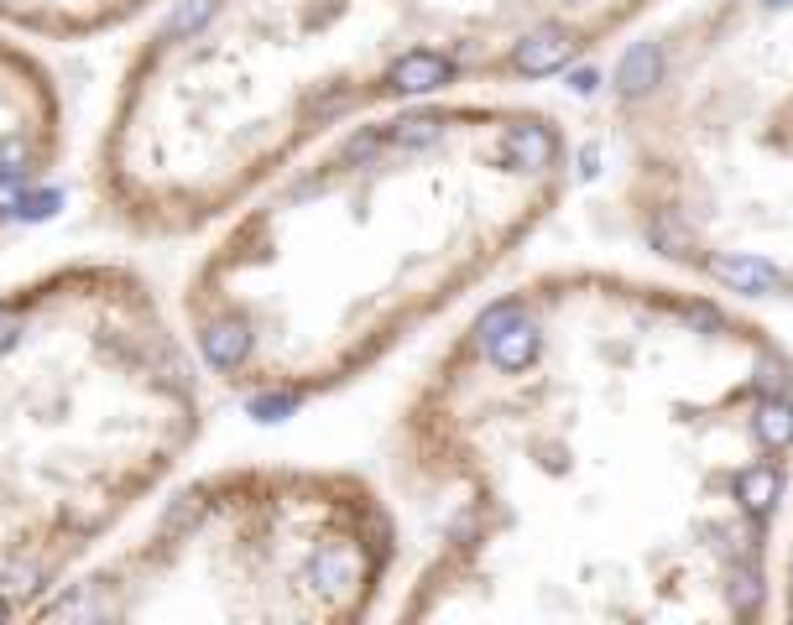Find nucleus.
<instances>
[{
  "instance_id": "obj_2",
  "label": "nucleus",
  "mask_w": 793,
  "mask_h": 625,
  "mask_svg": "<svg viewBox=\"0 0 793 625\" xmlns=\"http://www.w3.org/2000/svg\"><path fill=\"white\" fill-rule=\"evenodd\" d=\"M570 178L574 141L543 104L371 110L224 214L178 298L183 334L230 402H324L481 292L559 214Z\"/></svg>"
},
{
  "instance_id": "obj_1",
  "label": "nucleus",
  "mask_w": 793,
  "mask_h": 625,
  "mask_svg": "<svg viewBox=\"0 0 793 625\" xmlns=\"http://www.w3.org/2000/svg\"><path fill=\"white\" fill-rule=\"evenodd\" d=\"M387 458L433 516L396 621H773L793 344L690 276L543 266L439 344Z\"/></svg>"
},
{
  "instance_id": "obj_6",
  "label": "nucleus",
  "mask_w": 793,
  "mask_h": 625,
  "mask_svg": "<svg viewBox=\"0 0 793 625\" xmlns=\"http://www.w3.org/2000/svg\"><path fill=\"white\" fill-rule=\"evenodd\" d=\"M392 501L334 464H224L178 485L137 537L89 558L32 621L355 625L392 589Z\"/></svg>"
},
{
  "instance_id": "obj_9",
  "label": "nucleus",
  "mask_w": 793,
  "mask_h": 625,
  "mask_svg": "<svg viewBox=\"0 0 793 625\" xmlns=\"http://www.w3.org/2000/svg\"><path fill=\"white\" fill-rule=\"evenodd\" d=\"M777 621H793V511H789V532H783V553H777Z\"/></svg>"
},
{
  "instance_id": "obj_7",
  "label": "nucleus",
  "mask_w": 793,
  "mask_h": 625,
  "mask_svg": "<svg viewBox=\"0 0 793 625\" xmlns=\"http://www.w3.org/2000/svg\"><path fill=\"white\" fill-rule=\"evenodd\" d=\"M63 94L42 52L0 27V235L63 162Z\"/></svg>"
},
{
  "instance_id": "obj_8",
  "label": "nucleus",
  "mask_w": 793,
  "mask_h": 625,
  "mask_svg": "<svg viewBox=\"0 0 793 625\" xmlns=\"http://www.w3.org/2000/svg\"><path fill=\"white\" fill-rule=\"evenodd\" d=\"M152 0H0V27L42 42H79L141 17Z\"/></svg>"
},
{
  "instance_id": "obj_3",
  "label": "nucleus",
  "mask_w": 793,
  "mask_h": 625,
  "mask_svg": "<svg viewBox=\"0 0 793 625\" xmlns=\"http://www.w3.org/2000/svg\"><path fill=\"white\" fill-rule=\"evenodd\" d=\"M663 0H168L126 58L94 203L137 240L204 235L371 110L543 84Z\"/></svg>"
},
{
  "instance_id": "obj_5",
  "label": "nucleus",
  "mask_w": 793,
  "mask_h": 625,
  "mask_svg": "<svg viewBox=\"0 0 793 625\" xmlns=\"http://www.w3.org/2000/svg\"><path fill=\"white\" fill-rule=\"evenodd\" d=\"M616 209L673 271L793 319V0H690L611 84Z\"/></svg>"
},
{
  "instance_id": "obj_4",
  "label": "nucleus",
  "mask_w": 793,
  "mask_h": 625,
  "mask_svg": "<svg viewBox=\"0 0 793 625\" xmlns=\"http://www.w3.org/2000/svg\"><path fill=\"white\" fill-rule=\"evenodd\" d=\"M204 365L131 261L0 292V621H32L204 438Z\"/></svg>"
}]
</instances>
